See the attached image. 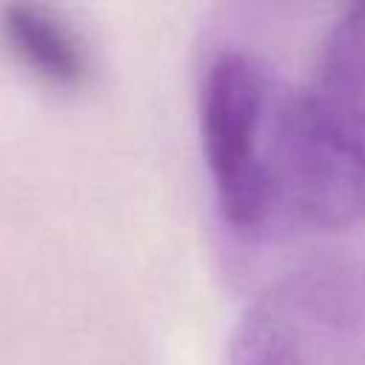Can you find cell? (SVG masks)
<instances>
[{
    "mask_svg": "<svg viewBox=\"0 0 365 365\" xmlns=\"http://www.w3.org/2000/svg\"><path fill=\"white\" fill-rule=\"evenodd\" d=\"M225 365H365V282L339 265L288 271L248 302Z\"/></svg>",
    "mask_w": 365,
    "mask_h": 365,
    "instance_id": "cell-1",
    "label": "cell"
},
{
    "mask_svg": "<svg viewBox=\"0 0 365 365\" xmlns=\"http://www.w3.org/2000/svg\"><path fill=\"white\" fill-rule=\"evenodd\" d=\"M274 94L265 66L240 48L220 51L200 88V140L214 200L234 231H257L274 214Z\"/></svg>",
    "mask_w": 365,
    "mask_h": 365,
    "instance_id": "cell-2",
    "label": "cell"
},
{
    "mask_svg": "<svg viewBox=\"0 0 365 365\" xmlns=\"http://www.w3.org/2000/svg\"><path fill=\"white\" fill-rule=\"evenodd\" d=\"M271 188L274 211L311 231H342L365 217V151L339 137L302 91L274 108Z\"/></svg>",
    "mask_w": 365,
    "mask_h": 365,
    "instance_id": "cell-3",
    "label": "cell"
},
{
    "mask_svg": "<svg viewBox=\"0 0 365 365\" xmlns=\"http://www.w3.org/2000/svg\"><path fill=\"white\" fill-rule=\"evenodd\" d=\"M299 91L339 137L365 151V0L334 20L314 77Z\"/></svg>",
    "mask_w": 365,
    "mask_h": 365,
    "instance_id": "cell-4",
    "label": "cell"
},
{
    "mask_svg": "<svg viewBox=\"0 0 365 365\" xmlns=\"http://www.w3.org/2000/svg\"><path fill=\"white\" fill-rule=\"evenodd\" d=\"M0 34L14 57L54 88H80L88 80L91 63L83 37L48 6L11 3L0 11Z\"/></svg>",
    "mask_w": 365,
    "mask_h": 365,
    "instance_id": "cell-5",
    "label": "cell"
}]
</instances>
